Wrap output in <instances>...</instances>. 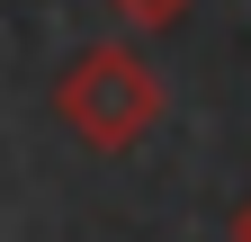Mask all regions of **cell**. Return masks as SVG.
Masks as SVG:
<instances>
[{
  "label": "cell",
  "instance_id": "obj_1",
  "mask_svg": "<svg viewBox=\"0 0 251 242\" xmlns=\"http://www.w3.org/2000/svg\"><path fill=\"white\" fill-rule=\"evenodd\" d=\"M54 117L72 126L90 153H135L162 126V72L135 45H81L54 81Z\"/></svg>",
  "mask_w": 251,
  "mask_h": 242
},
{
  "label": "cell",
  "instance_id": "obj_2",
  "mask_svg": "<svg viewBox=\"0 0 251 242\" xmlns=\"http://www.w3.org/2000/svg\"><path fill=\"white\" fill-rule=\"evenodd\" d=\"M117 18H135V27H171V18H188L198 0H108Z\"/></svg>",
  "mask_w": 251,
  "mask_h": 242
},
{
  "label": "cell",
  "instance_id": "obj_3",
  "mask_svg": "<svg viewBox=\"0 0 251 242\" xmlns=\"http://www.w3.org/2000/svg\"><path fill=\"white\" fill-rule=\"evenodd\" d=\"M225 233H233V242H251V197L233 206V224H225Z\"/></svg>",
  "mask_w": 251,
  "mask_h": 242
}]
</instances>
